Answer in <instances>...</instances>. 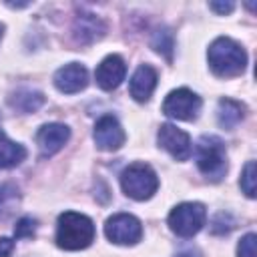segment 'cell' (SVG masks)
Returning a JSON list of instances; mask_svg holds the SVG:
<instances>
[{
	"label": "cell",
	"mask_w": 257,
	"mask_h": 257,
	"mask_svg": "<svg viewBox=\"0 0 257 257\" xmlns=\"http://www.w3.org/2000/svg\"><path fill=\"white\" fill-rule=\"evenodd\" d=\"M0 38H2V24H0Z\"/></svg>",
	"instance_id": "484cf974"
},
{
	"label": "cell",
	"mask_w": 257,
	"mask_h": 257,
	"mask_svg": "<svg viewBox=\"0 0 257 257\" xmlns=\"http://www.w3.org/2000/svg\"><path fill=\"white\" fill-rule=\"evenodd\" d=\"M197 165L199 171L211 181H221L225 177L227 157L223 143L217 137H201L197 147Z\"/></svg>",
	"instance_id": "277c9868"
},
{
	"label": "cell",
	"mask_w": 257,
	"mask_h": 257,
	"mask_svg": "<svg viewBox=\"0 0 257 257\" xmlns=\"http://www.w3.org/2000/svg\"><path fill=\"white\" fill-rule=\"evenodd\" d=\"M157 86V70L151 64H141L131 78V96L137 102H147Z\"/></svg>",
	"instance_id": "4fadbf2b"
},
{
	"label": "cell",
	"mask_w": 257,
	"mask_h": 257,
	"mask_svg": "<svg viewBox=\"0 0 257 257\" xmlns=\"http://www.w3.org/2000/svg\"><path fill=\"white\" fill-rule=\"evenodd\" d=\"M207 211L201 203H181L169 213V227L179 237H193L205 225Z\"/></svg>",
	"instance_id": "5b68a950"
},
{
	"label": "cell",
	"mask_w": 257,
	"mask_h": 257,
	"mask_svg": "<svg viewBox=\"0 0 257 257\" xmlns=\"http://www.w3.org/2000/svg\"><path fill=\"white\" fill-rule=\"evenodd\" d=\"M104 235L116 245H135L143 237V225L137 217L128 213H116L106 219Z\"/></svg>",
	"instance_id": "52a82bcc"
},
{
	"label": "cell",
	"mask_w": 257,
	"mask_h": 257,
	"mask_svg": "<svg viewBox=\"0 0 257 257\" xmlns=\"http://www.w3.org/2000/svg\"><path fill=\"white\" fill-rule=\"evenodd\" d=\"M18 201H20V193L16 185L0 183V221L14 213V209L18 207Z\"/></svg>",
	"instance_id": "ac0fdd59"
},
{
	"label": "cell",
	"mask_w": 257,
	"mask_h": 257,
	"mask_svg": "<svg viewBox=\"0 0 257 257\" xmlns=\"http://www.w3.org/2000/svg\"><path fill=\"white\" fill-rule=\"evenodd\" d=\"M94 241V225L92 221L74 211H64L56 223V245L66 251L86 249Z\"/></svg>",
	"instance_id": "7a4b0ae2"
},
{
	"label": "cell",
	"mask_w": 257,
	"mask_h": 257,
	"mask_svg": "<svg viewBox=\"0 0 257 257\" xmlns=\"http://www.w3.org/2000/svg\"><path fill=\"white\" fill-rule=\"evenodd\" d=\"M207 58H209L211 70L223 78L241 74L247 64V54H245L243 46L227 36H219L211 42V46L207 50Z\"/></svg>",
	"instance_id": "6da1fadb"
},
{
	"label": "cell",
	"mask_w": 257,
	"mask_h": 257,
	"mask_svg": "<svg viewBox=\"0 0 257 257\" xmlns=\"http://www.w3.org/2000/svg\"><path fill=\"white\" fill-rule=\"evenodd\" d=\"M245 116V106L233 98H221L217 104V122L219 126L231 131L235 128Z\"/></svg>",
	"instance_id": "5bb4252c"
},
{
	"label": "cell",
	"mask_w": 257,
	"mask_h": 257,
	"mask_svg": "<svg viewBox=\"0 0 257 257\" xmlns=\"http://www.w3.org/2000/svg\"><path fill=\"white\" fill-rule=\"evenodd\" d=\"M34 233H36V221L32 217H22L14 227L16 237H34Z\"/></svg>",
	"instance_id": "7402d4cb"
},
{
	"label": "cell",
	"mask_w": 257,
	"mask_h": 257,
	"mask_svg": "<svg viewBox=\"0 0 257 257\" xmlns=\"http://www.w3.org/2000/svg\"><path fill=\"white\" fill-rule=\"evenodd\" d=\"M159 147H163L173 159L177 161H187L191 157V139L185 131L177 128L175 124H161L159 135H157Z\"/></svg>",
	"instance_id": "ba28073f"
},
{
	"label": "cell",
	"mask_w": 257,
	"mask_h": 257,
	"mask_svg": "<svg viewBox=\"0 0 257 257\" xmlns=\"http://www.w3.org/2000/svg\"><path fill=\"white\" fill-rule=\"evenodd\" d=\"M92 137H94V143L100 151H118L124 145V139H126L122 126L110 114H104L96 120Z\"/></svg>",
	"instance_id": "9c48e42d"
},
{
	"label": "cell",
	"mask_w": 257,
	"mask_h": 257,
	"mask_svg": "<svg viewBox=\"0 0 257 257\" xmlns=\"http://www.w3.org/2000/svg\"><path fill=\"white\" fill-rule=\"evenodd\" d=\"M42 102H44V96L42 92H36V90H20L10 98V104L20 112H34L38 106H42Z\"/></svg>",
	"instance_id": "e0dca14e"
},
{
	"label": "cell",
	"mask_w": 257,
	"mask_h": 257,
	"mask_svg": "<svg viewBox=\"0 0 257 257\" xmlns=\"http://www.w3.org/2000/svg\"><path fill=\"white\" fill-rule=\"evenodd\" d=\"M257 235L255 233H247L241 237L239 245H237V257H257Z\"/></svg>",
	"instance_id": "ffe728a7"
},
{
	"label": "cell",
	"mask_w": 257,
	"mask_h": 257,
	"mask_svg": "<svg viewBox=\"0 0 257 257\" xmlns=\"http://www.w3.org/2000/svg\"><path fill=\"white\" fill-rule=\"evenodd\" d=\"M209 6H211V10H215V12H219V14H229V12L235 8L233 2H211Z\"/></svg>",
	"instance_id": "603a6c76"
},
{
	"label": "cell",
	"mask_w": 257,
	"mask_h": 257,
	"mask_svg": "<svg viewBox=\"0 0 257 257\" xmlns=\"http://www.w3.org/2000/svg\"><path fill=\"white\" fill-rule=\"evenodd\" d=\"M255 181H257V169H255V161H249L241 173V189L247 197H255Z\"/></svg>",
	"instance_id": "d6986e66"
},
{
	"label": "cell",
	"mask_w": 257,
	"mask_h": 257,
	"mask_svg": "<svg viewBox=\"0 0 257 257\" xmlns=\"http://www.w3.org/2000/svg\"><path fill=\"white\" fill-rule=\"evenodd\" d=\"M68 137H70V131L66 124H60V122L42 124L40 131L36 133V145L40 149V155L52 157L54 153H58L66 145Z\"/></svg>",
	"instance_id": "30bf717a"
},
{
	"label": "cell",
	"mask_w": 257,
	"mask_h": 257,
	"mask_svg": "<svg viewBox=\"0 0 257 257\" xmlns=\"http://www.w3.org/2000/svg\"><path fill=\"white\" fill-rule=\"evenodd\" d=\"M104 32V24L92 16V14H84V16H78L76 22H74V36L80 44H90L94 42L96 38H100Z\"/></svg>",
	"instance_id": "9a60e30c"
},
{
	"label": "cell",
	"mask_w": 257,
	"mask_h": 257,
	"mask_svg": "<svg viewBox=\"0 0 257 257\" xmlns=\"http://www.w3.org/2000/svg\"><path fill=\"white\" fill-rule=\"evenodd\" d=\"M120 187L131 199L145 201L151 199L159 189V177L149 165L135 163L120 173Z\"/></svg>",
	"instance_id": "3957f363"
},
{
	"label": "cell",
	"mask_w": 257,
	"mask_h": 257,
	"mask_svg": "<svg viewBox=\"0 0 257 257\" xmlns=\"http://www.w3.org/2000/svg\"><path fill=\"white\" fill-rule=\"evenodd\" d=\"M177 257H195L193 253H181V255H177Z\"/></svg>",
	"instance_id": "d4e9b609"
},
{
	"label": "cell",
	"mask_w": 257,
	"mask_h": 257,
	"mask_svg": "<svg viewBox=\"0 0 257 257\" xmlns=\"http://www.w3.org/2000/svg\"><path fill=\"white\" fill-rule=\"evenodd\" d=\"M88 84V72L82 64L78 62H70V64H64L62 68L56 70L54 74V86L64 92V94H74V92H80L82 88H86Z\"/></svg>",
	"instance_id": "7c38bea8"
},
{
	"label": "cell",
	"mask_w": 257,
	"mask_h": 257,
	"mask_svg": "<svg viewBox=\"0 0 257 257\" xmlns=\"http://www.w3.org/2000/svg\"><path fill=\"white\" fill-rule=\"evenodd\" d=\"M14 249V241L8 237H0V257H10Z\"/></svg>",
	"instance_id": "cb8c5ba5"
},
{
	"label": "cell",
	"mask_w": 257,
	"mask_h": 257,
	"mask_svg": "<svg viewBox=\"0 0 257 257\" xmlns=\"http://www.w3.org/2000/svg\"><path fill=\"white\" fill-rule=\"evenodd\" d=\"M153 48L157 52H165L167 58H171V50H173V38L167 30H159L153 38Z\"/></svg>",
	"instance_id": "44dd1931"
},
{
	"label": "cell",
	"mask_w": 257,
	"mask_h": 257,
	"mask_svg": "<svg viewBox=\"0 0 257 257\" xmlns=\"http://www.w3.org/2000/svg\"><path fill=\"white\" fill-rule=\"evenodd\" d=\"M126 74V64L124 60L118 56V54H108L106 58L100 60V64L96 66V72H94V78H96V84L102 88V90H112L116 88L122 78Z\"/></svg>",
	"instance_id": "8fae6325"
},
{
	"label": "cell",
	"mask_w": 257,
	"mask_h": 257,
	"mask_svg": "<svg viewBox=\"0 0 257 257\" xmlns=\"http://www.w3.org/2000/svg\"><path fill=\"white\" fill-rule=\"evenodd\" d=\"M201 110V98L189 88L171 90L163 102V112L177 120H195Z\"/></svg>",
	"instance_id": "8992f818"
},
{
	"label": "cell",
	"mask_w": 257,
	"mask_h": 257,
	"mask_svg": "<svg viewBox=\"0 0 257 257\" xmlns=\"http://www.w3.org/2000/svg\"><path fill=\"white\" fill-rule=\"evenodd\" d=\"M24 157H26V149L20 143L10 141L0 128V169L16 167L24 161Z\"/></svg>",
	"instance_id": "2e32d148"
}]
</instances>
